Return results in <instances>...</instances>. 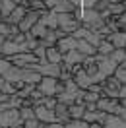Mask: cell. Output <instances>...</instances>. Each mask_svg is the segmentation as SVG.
I'll return each mask as SVG.
<instances>
[{
    "label": "cell",
    "instance_id": "cell-1",
    "mask_svg": "<svg viewBox=\"0 0 126 128\" xmlns=\"http://www.w3.org/2000/svg\"><path fill=\"white\" fill-rule=\"evenodd\" d=\"M56 84H58V78H52V76H41V80L37 82L35 88L39 89L45 97L56 95Z\"/></svg>",
    "mask_w": 126,
    "mask_h": 128
},
{
    "label": "cell",
    "instance_id": "cell-2",
    "mask_svg": "<svg viewBox=\"0 0 126 128\" xmlns=\"http://www.w3.org/2000/svg\"><path fill=\"white\" fill-rule=\"evenodd\" d=\"M33 114H35V118L39 120L41 124L45 122V124H52V122H58L54 116V111L52 109H48V107H45V105H35L33 107Z\"/></svg>",
    "mask_w": 126,
    "mask_h": 128
},
{
    "label": "cell",
    "instance_id": "cell-3",
    "mask_svg": "<svg viewBox=\"0 0 126 128\" xmlns=\"http://www.w3.org/2000/svg\"><path fill=\"white\" fill-rule=\"evenodd\" d=\"M0 124H4V126L22 124V118H20V112H18V109L10 107V109H6V111L0 112Z\"/></svg>",
    "mask_w": 126,
    "mask_h": 128
},
{
    "label": "cell",
    "instance_id": "cell-4",
    "mask_svg": "<svg viewBox=\"0 0 126 128\" xmlns=\"http://www.w3.org/2000/svg\"><path fill=\"white\" fill-rule=\"evenodd\" d=\"M56 47H58V50L64 54V52H68L72 48H76V37L70 35V33H66V35H62L60 39L56 41Z\"/></svg>",
    "mask_w": 126,
    "mask_h": 128
},
{
    "label": "cell",
    "instance_id": "cell-5",
    "mask_svg": "<svg viewBox=\"0 0 126 128\" xmlns=\"http://www.w3.org/2000/svg\"><path fill=\"white\" fill-rule=\"evenodd\" d=\"M45 60L52 64H62V52L58 50V47L50 45V47L45 48Z\"/></svg>",
    "mask_w": 126,
    "mask_h": 128
},
{
    "label": "cell",
    "instance_id": "cell-6",
    "mask_svg": "<svg viewBox=\"0 0 126 128\" xmlns=\"http://www.w3.org/2000/svg\"><path fill=\"white\" fill-rule=\"evenodd\" d=\"M25 12H27V8H25V6L16 4V6H14V10L10 12V16L4 18V20H6V22H10V24H16V25H18L20 22H22V18L25 16Z\"/></svg>",
    "mask_w": 126,
    "mask_h": 128
},
{
    "label": "cell",
    "instance_id": "cell-7",
    "mask_svg": "<svg viewBox=\"0 0 126 128\" xmlns=\"http://www.w3.org/2000/svg\"><path fill=\"white\" fill-rule=\"evenodd\" d=\"M107 37H109V41L114 45V48L126 47V31H122V29H116V31L109 33Z\"/></svg>",
    "mask_w": 126,
    "mask_h": 128
},
{
    "label": "cell",
    "instance_id": "cell-8",
    "mask_svg": "<svg viewBox=\"0 0 126 128\" xmlns=\"http://www.w3.org/2000/svg\"><path fill=\"white\" fill-rule=\"evenodd\" d=\"M76 50H80L82 54H86V56L97 54V48H95L93 45H89L84 37H82V39H76Z\"/></svg>",
    "mask_w": 126,
    "mask_h": 128
},
{
    "label": "cell",
    "instance_id": "cell-9",
    "mask_svg": "<svg viewBox=\"0 0 126 128\" xmlns=\"http://www.w3.org/2000/svg\"><path fill=\"white\" fill-rule=\"evenodd\" d=\"M47 29H48L47 25L43 24V22H39V20H37V22H35V24L31 25L29 33H31L35 39H43V37H45V33H47Z\"/></svg>",
    "mask_w": 126,
    "mask_h": 128
},
{
    "label": "cell",
    "instance_id": "cell-10",
    "mask_svg": "<svg viewBox=\"0 0 126 128\" xmlns=\"http://www.w3.org/2000/svg\"><path fill=\"white\" fill-rule=\"evenodd\" d=\"M112 50H114V45H112L110 41H105V39H103L101 43L97 45V54H99V56H109Z\"/></svg>",
    "mask_w": 126,
    "mask_h": 128
},
{
    "label": "cell",
    "instance_id": "cell-11",
    "mask_svg": "<svg viewBox=\"0 0 126 128\" xmlns=\"http://www.w3.org/2000/svg\"><path fill=\"white\" fill-rule=\"evenodd\" d=\"M0 91H2V93H8V95H14V93H16V88H14L12 82H8L6 78L0 76Z\"/></svg>",
    "mask_w": 126,
    "mask_h": 128
},
{
    "label": "cell",
    "instance_id": "cell-12",
    "mask_svg": "<svg viewBox=\"0 0 126 128\" xmlns=\"http://www.w3.org/2000/svg\"><path fill=\"white\" fill-rule=\"evenodd\" d=\"M112 76H114L120 84H126V68H122L120 64H116V68L112 70Z\"/></svg>",
    "mask_w": 126,
    "mask_h": 128
},
{
    "label": "cell",
    "instance_id": "cell-13",
    "mask_svg": "<svg viewBox=\"0 0 126 128\" xmlns=\"http://www.w3.org/2000/svg\"><path fill=\"white\" fill-rule=\"evenodd\" d=\"M112 18H114V22H116V27H118V29L126 31V10L122 12V14H118V16H112Z\"/></svg>",
    "mask_w": 126,
    "mask_h": 128
},
{
    "label": "cell",
    "instance_id": "cell-14",
    "mask_svg": "<svg viewBox=\"0 0 126 128\" xmlns=\"http://www.w3.org/2000/svg\"><path fill=\"white\" fill-rule=\"evenodd\" d=\"M4 39H6V37H4V35H0V50H2V43H4Z\"/></svg>",
    "mask_w": 126,
    "mask_h": 128
},
{
    "label": "cell",
    "instance_id": "cell-15",
    "mask_svg": "<svg viewBox=\"0 0 126 128\" xmlns=\"http://www.w3.org/2000/svg\"><path fill=\"white\" fill-rule=\"evenodd\" d=\"M118 101L122 103V107H126V97H124V99H118Z\"/></svg>",
    "mask_w": 126,
    "mask_h": 128
}]
</instances>
